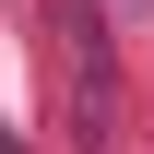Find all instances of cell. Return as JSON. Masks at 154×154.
<instances>
[{
  "label": "cell",
  "mask_w": 154,
  "mask_h": 154,
  "mask_svg": "<svg viewBox=\"0 0 154 154\" xmlns=\"http://www.w3.org/2000/svg\"><path fill=\"white\" fill-rule=\"evenodd\" d=\"M59 71H71V142L107 154L119 107H107V12H95V0H59Z\"/></svg>",
  "instance_id": "1"
}]
</instances>
